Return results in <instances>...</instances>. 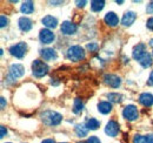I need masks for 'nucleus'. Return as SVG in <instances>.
I'll use <instances>...</instances> for the list:
<instances>
[{
	"label": "nucleus",
	"mask_w": 153,
	"mask_h": 143,
	"mask_svg": "<svg viewBox=\"0 0 153 143\" xmlns=\"http://www.w3.org/2000/svg\"><path fill=\"white\" fill-rule=\"evenodd\" d=\"M133 59L137 60L144 68H149L152 65V55L146 51V46L144 43H138L133 48Z\"/></svg>",
	"instance_id": "f257e3e1"
},
{
	"label": "nucleus",
	"mask_w": 153,
	"mask_h": 143,
	"mask_svg": "<svg viewBox=\"0 0 153 143\" xmlns=\"http://www.w3.org/2000/svg\"><path fill=\"white\" fill-rule=\"evenodd\" d=\"M40 117H41V121L46 125H58L62 120L61 114H59L57 111H53V110L44 111L40 115Z\"/></svg>",
	"instance_id": "f03ea898"
},
{
	"label": "nucleus",
	"mask_w": 153,
	"mask_h": 143,
	"mask_svg": "<svg viewBox=\"0 0 153 143\" xmlns=\"http://www.w3.org/2000/svg\"><path fill=\"white\" fill-rule=\"evenodd\" d=\"M67 59L71 61H81L85 59L86 53L81 46H71L67 49Z\"/></svg>",
	"instance_id": "7ed1b4c3"
},
{
	"label": "nucleus",
	"mask_w": 153,
	"mask_h": 143,
	"mask_svg": "<svg viewBox=\"0 0 153 143\" xmlns=\"http://www.w3.org/2000/svg\"><path fill=\"white\" fill-rule=\"evenodd\" d=\"M32 73L36 77H42L48 73V66L41 60H34L32 63Z\"/></svg>",
	"instance_id": "20e7f679"
},
{
	"label": "nucleus",
	"mask_w": 153,
	"mask_h": 143,
	"mask_svg": "<svg viewBox=\"0 0 153 143\" xmlns=\"http://www.w3.org/2000/svg\"><path fill=\"white\" fill-rule=\"evenodd\" d=\"M123 116L128 120V121H135L138 117H139V111H138V108L133 106V105H128L124 108L123 110Z\"/></svg>",
	"instance_id": "39448f33"
},
{
	"label": "nucleus",
	"mask_w": 153,
	"mask_h": 143,
	"mask_svg": "<svg viewBox=\"0 0 153 143\" xmlns=\"http://www.w3.org/2000/svg\"><path fill=\"white\" fill-rule=\"evenodd\" d=\"M25 74V68L22 65L19 63H13L11 67H10V74H8V77L7 80H16L18 77H21L22 75Z\"/></svg>",
	"instance_id": "423d86ee"
},
{
	"label": "nucleus",
	"mask_w": 153,
	"mask_h": 143,
	"mask_svg": "<svg viewBox=\"0 0 153 143\" xmlns=\"http://www.w3.org/2000/svg\"><path fill=\"white\" fill-rule=\"evenodd\" d=\"M26 51H27V45L25 42H19L17 45H13L11 48H10V53L11 55L18 57V59H21L24 57V55L26 54Z\"/></svg>",
	"instance_id": "0eeeda50"
},
{
	"label": "nucleus",
	"mask_w": 153,
	"mask_h": 143,
	"mask_svg": "<svg viewBox=\"0 0 153 143\" xmlns=\"http://www.w3.org/2000/svg\"><path fill=\"white\" fill-rule=\"evenodd\" d=\"M104 82L112 88H118L121 85V79L114 74H106L104 76Z\"/></svg>",
	"instance_id": "6e6552de"
},
{
	"label": "nucleus",
	"mask_w": 153,
	"mask_h": 143,
	"mask_svg": "<svg viewBox=\"0 0 153 143\" xmlns=\"http://www.w3.org/2000/svg\"><path fill=\"white\" fill-rule=\"evenodd\" d=\"M39 39H40V41H41L42 43H51V42L54 41L56 35H54V33H53L52 31H50V29H47V28H44V29H41L40 33H39Z\"/></svg>",
	"instance_id": "1a4fd4ad"
},
{
	"label": "nucleus",
	"mask_w": 153,
	"mask_h": 143,
	"mask_svg": "<svg viewBox=\"0 0 153 143\" xmlns=\"http://www.w3.org/2000/svg\"><path fill=\"white\" fill-rule=\"evenodd\" d=\"M76 25L73 24V22H70V21H64L61 24V33H64L65 35H72L76 32Z\"/></svg>",
	"instance_id": "9d476101"
},
{
	"label": "nucleus",
	"mask_w": 153,
	"mask_h": 143,
	"mask_svg": "<svg viewBox=\"0 0 153 143\" xmlns=\"http://www.w3.org/2000/svg\"><path fill=\"white\" fill-rule=\"evenodd\" d=\"M105 133H106V135H108L111 137H115L118 135V133H119V125H118V122L111 120L106 125V127H105Z\"/></svg>",
	"instance_id": "9b49d317"
},
{
	"label": "nucleus",
	"mask_w": 153,
	"mask_h": 143,
	"mask_svg": "<svg viewBox=\"0 0 153 143\" xmlns=\"http://www.w3.org/2000/svg\"><path fill=\"white\" fill-rule=\"evenodd\" d=\"M40 55L42 56L44 60L46 61H52V60H56L57 59V52L53 49V48H44L40 51Z\"/></svg>",
	"instance_id": "f8f14e48"
},
{
	"label": "nucleus",
	"mask_w": 153,
	"mask_h": 143,
	"mask_svg": "<svg viewBox=\"0 0 153 143\" xmlns=\"http://www.w3.org/2000/svg\"><path fill=\"white\" fill-rule=\"evenodd\" d=\"M137 18V14L135 12H132V11H128L124 14V17L121 19V24L124 26H131L132 24L134 22V20Z\"/></svg>",
	"instance_id": "ddd939ff"
},
{
	"label": "nucleus",
	"mask_w": 153,
	"mask_h": 143,
	"mask_svg": "<svg viewBox=\"0 0 153 143\" xmlns=\"http://www.w3.org/2000/svg\"><path fill=\"white\" fill-rule=\"evenodd\" d=\"M139 102L145 107H151L153 105V95L150 93H143L139 96Z\"/></svg>",
	"instance_id": "4468645a"
},
{
	"label": "nucleus",
	"mask_w": 153,
	"mask_h": 143,
	"mask_svg": "<svg viewBox=\"0 0 153 143\" xmlns=\"http://www.w3.org/2000/svg\"><path fill=\"white\" fill-rule=\"evenodd\" d=\"M105 22L108 25V26H111V27H114L117 26L118 24H119V18H118V15L115 14L114 12H108L106 15H105Z\"/></svg>",
	"instance_id": "2eb2a0df"
},
{
	"label": "nucleus",
	"mask_w": 153,
	"mask_h": 143,
	"mask_svg": "<svg viewBox=\"0 0 153 143\" xmlns=\"http://www.w3.org/2000/svg\"><path fill=\"white\" fill-rule=\"evenodd\" d=\"M18 25H19V28L22 32H28L32 28V21L26 17H21L18 21Z\"/></svg>",
	"instance_id": "dca6fc26"
},
{
	"label": "nucleus",
	"mask_w": 153,
	"mask_h": 143,
	"mask_svg": "<svg viewBox=\"0 0 153 143\" xmlns=\"http://www.w3.org/2000/svg\"><path fill=\"white\" fill-rule=\"evenodd\" d=\"M133 143H153V134L149 135H135Z\"/></svg>",
	"instance_id": "f3484780"
},
{
	"label": "nucleus",
	"mask_w": 153,
	"mask_h": 143,
	"mask_svg": "<svg viewBox=\"0 0 153 143\" xmlns=\"http://www.w3.org/2000/svg\"><path fill=\"white\" fill-rule=\"evenodd\" d=\"M41 22L47 27V28H56L58 25V20L56 18H53L52 15H46L44 17Z\"/></svg>",
	"instance_id": "a211bd4d"
},
{
	"label": "nucleus",
	"mask_w": 153,
	"mask_h": 143,
	"mask_svg": "<svg viewBox=\"0 0 153 143\" xmlns=\"http://www.w3.org/2000/svg\"><path fill=\"white\" fill-rule=\"evenodd\" d=\"M20 11L24 13V14H31L33 11H34V4L32 1H25L21 7H20Z\"/></svg>",
	"instance_id": "6ab92c4d"
},
{
	"label": "nucleus",
	"mask_w": 153,
	"mask_h": 143,
	"mask_svg": "<svg viewBox=\"0 0 153 143\" xmlns=\"http://www.w3.org/2000/svg\"><path fill=\"white\" fill-rule=\"evenodd\" d=\"M98 110L99 113L101 114H108L111 110H112V105L110 102H106V101H102L98 105Z\"/></svg>",
	"instance_id": "aec40b11"
},
{
	"label": "nucleus",
	"mask_w": 153,
	"mask_h": 143,
	"mask_svg": "<svg viewBox=\"0 0 153 143\" xmlns=\"http://www.w3.org/2000/svg\"><path fill=\"white\" fill-rule=\"evenodd\" d=\"M74 131L79 137H85L87 135V131H88V128L86 127V125H76L74 127Z\"/></svg>",
	"instance_id": "412c9836"
},
{
	"label": "nucleus",
	"mask_w": 153,
	"mask_h": 143,
	"mask_svg": "<svg viewBox=\"0 0 153 143\" xmlns=\"http://www.w3.org/2000/svg\"><path fill=\"white\" fill-rule=\"evenodd\" d=\"M105 7V1H100V0H93L91 1V10L93 12H100L102 8Z\"/></svg>",
	"instance_id": "4be33fe9"
},
{
	"label": "nucleus",
	"mask_w": 153,
	"mask_h": 143,
	"mask_svg": "<svg viewBox=\"0 0 153 143\" xmlns=\"http://www.w3.org/2000/svg\"><path fill=\"white\" fill-rule=\"evenodd\" d=\"M82 109H84V103H82L81 99H79V97L74 99V102H73V113L74 114H79Z\"/></svg>",
	"instance_id": "5701e85b"
},
{
	"label": "nucleus",
	"mask_w": 153,
	"mask_h": 143,
	"mask_svg": "<svg viewBox=\"0 0 153 143\" xmlns=\"http://www.w3.org/2000/svg\"><path fill=\"white\" fill-rule=\"evenodd\" d=\"M86 127L88 128V129H91V130H97L99 127H100V122L96 120V119H93V117H91V119H88L87 120V122H86Z\"/></svg>",
	"instance_id": "b1692460"
},
{
	"label": "nucleus",
	"mask_w": 153,
	"mask_h": 143,
	"mask_svg": "<svg viewBox=\"0 0 153 143\" xmlns=\"http://www.w3.org/2000/svg\"><path fill=\"white\" fill-rule=\"evenodd\" d=\"M107 97H108V100L111 102H114V103H119V102L123 101V95H120L118 93H110L107 95Z\"/></svg>",
	"instance_id": "393cba45"
},
{
	"label": "nucleus",
	"mask_w": 153,
	"mask_h": 143,
	"mask_svg": "<svg viewBox=\"0 0 153 143\" xmlns=\"http://www.w3.org/2000/svg\"><path fill=\"white\" fill-rule=\"evenodd\" d=\"M86 48H87L88 52H97L98 48H99V46H98V43H96V42H91V43H87Z\"/></svg>",
	"instance_id": "a878e982"
},
{
	"label": "nucleus",
	"mask_w": 153,
	"mask_h": 143,
	"mask_svg": "<svg viewBox=\"0 0 153 143\" xmlns=\"http://www.w3.org/2000/svg\"><path fill=\"white\" fill-rule=\"evenodd\" d=\"M7 25H8V19L6 18L5 15H1V18H0V26L1 27H5Z\"/></svg>",
	"instance_id": "bb28decb"
},
{
	"label": "nucleus",
	"mask_w": 153,
	"mask_h": 143,
	"mask_svg": "<svg viewBox=\"0 0 153 143\" xmlns=\"http://www.w3.org/2000/svg\"><path fill=\"white\" fill-rule=\"evenodd\" d=\"M86 143H100V140L97 136H91V137H88Z\"/></svg>",
	"instance_id": "cd10ccee"
},
{
	"label": "nucleus",
	"mask_w": 153,
	"mask_h": 143,
	"mask_svg": "<svg viewBox=\"0 0 153 143\" xmlns=\"http://www.w3.org/2000/svg\"><path fill=\"white\" fill-rule=\"evenodd\" d=\"M146 11H147V13H150V14H153V1H151V2L147 5V7H146Z\"/></svg>",
	"instance_id": "c85d7f7f"
},
{
	"label": "nucleus",
	"mask_w": 153,
	"mask_h": 143,
	"mask_svg": "<svg viewBox=\"0 0 153 143\" xmlns=\"http://www.w3.org/2000/svg\"><path fill=\"white\" fill-rule=\"evenodd\" d=\"M6 135H7V129H6V127L1 125V134H0V137H1V139H4Z\"/></svg>",
	"instance_id": "c756f323"
},
{
	"label": "nucleus",
	"mask_w": 153,
	"mask_h": 143,
	"mask_svg": "<svg viewBox=\"0 0 153 143\" xmlns=\"http://www.w3.org/2000/svg\"><path fill=\"white\" fill-rule=\"evenodd\" d=\"M146 26H147V28H150L151 31H153V18H150L149 20H147Z\"/></svg>",
	"instance_id": "7c9ffc66"
},
{
	"label": "nucleus",
	"mask_w": 153,
	"mask_h": 143,
	"mask_svg": "<svg viewBox=\"0 0 153 143\" xmlns=\"http://www.w3.org/2000/svg\"><path fill=\"white\" fill-rule=\"evenodd\" d=\"M147 83H149L150 86H153V71L151 72V74H150V77H149V81H147Z\"/></svg>",
	"instance_id": "2f4dec72"
},
{
	"label": "nucleus",
	"mask_w": 153,
	"mask_h": 143,
	"mask_svg": "<svg viewBox=\"0 0 153 143\" xmlns=\"http://www.w3.org/2000/svg\"><path fill=\"white\" fill-rule=\"evenodd\" d=\"M86 5V1L85 0H82V1H76V6L78 7H84Z\"/></svg>",
	"instance_id": "473e14b6"
},
{
	"label": "nucleus",
	"mask_w": 153,
	"mask_h": 143,
	"mask_svg": "<svg viewBox=\"0 0 153 143\" xmlns=\"http://www.w3.org/2000/svg\"><path fill=\"white\" fill-rule=\"evenodd\" d=\"M6 107V101H5V97H1V109H5Z\"/></svg>",
	"instance_id": "72a5a7b5"
},
{
	"label": "nucleus",
	"mask_w": 153,
	"mask_h": 143,
	"mask_svg": "<svg viewBox=\"0 0 153 143\" xmlns=\"http://www.w3.org/2000/svg\"><path fill=\"white\" fill-rule=\"evenodd\" d=\"M41 143H54V140H52V139H47V140H44Z\"/></svg>",
	"instance_id": "f704fd0d"
},
{
	"label": "nucleus",
	"mask_w": 153,
	"mask_h": 143,
	"mask_svg": "<svg viewBox=\"0 0 153 143\" xmlns=\"http://www.w3.org/2000/svg\"><path fill=\"white\" fill-rule=\"evenodd\" d=\"M150 46L153 48V39H151V40H150Z\"/></svg>",
	"instance_id": "c9c22d12"
},
{
	"label": "nucleus",
	"mask_w": 153,
	"mask_h": 143,
	"mask_svg": "<svg viewBox=\"0 0 153 143\" xmlns=\"http://www.w3.org/2000/svg\"><path fill=\"white\" fill-rule=\"evenodd\" d=\"M78 143H84V142H78Z\"/></svg>",
	"instance_id": "e433bc0d"
},
{
	"label": "nucleus",
	"mask_w": 153,
	"mask_h": 143,
	"mask_svg": "<svg viewBox=\"0 0 153 143\" xmlns=\"http://www.w3.org/2000/svg\"><path fill=\"white\" fill-rule=\"evenodd\" d=\"M64 143H65V142H64Z\"/></svg>",
	"instance_id": "4c0bfd02"
},
{
	"label": "nucleus",
	"mask_w": 153,
	"mask_h": 143,
	"mask_svg": "<svg viewBox=\"0 0 153 143\" xmlns=\"http://www.w3.org/2000/svg\"><path fill=\"white\" fill-rule=\"evenodd\" d=\"M8 143H10V142H8Z\"/></svg>",
	"instance_id": "58836bf2"
}]
</instances>
